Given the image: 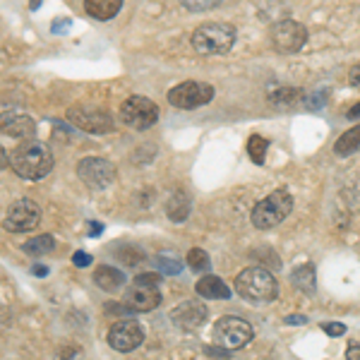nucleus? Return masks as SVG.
Returning a JSON list of instances; mask_svg holds the SVG:
<instances>
[{
    "label": "nucleus",
    "mask_w": 360,
    "mask_h": 360,
    "mask_svg": "<svg viewBox=\"0 0 360 360\" xmlns=\"http://www.w3.org/2000/svg\"><path fill=\"white\" fill-rule=\"evenodd\" d=\"M10 166L20 178L25 180H41L53 171V154L49 144L25 139L20 147L13 149L10 154Z\"/></svg>",
    "instance_id": "obj_1"
},
{
    "label": "nucleus",
    "mask_w": 360,
    "mask_h": 360,
    "mask_svg": "<svg viewBox=\"0 0 360 360\" xmlns=\"http://www.w3.org/2000/svg\"><path fill=\"white\" fill-rule=\"evenodd\" d=\"M236 291L250 303H271L278 295V281L264 266H248L236 276Z\"/></svg>",
    "instance_id": "obj_2"
},
{
    "label": "nucleus",
    "mask_w": 360,
    "mask_h": 360,
    "mask_svg": "<svg viewBox=\"0 0 360 360\" xmlns=\"http://www.w3.org/2000/svg\"><path fill=\"white\" fill-rule=\"evenodd\" d=\"M236 29L226 22H205L193 32V46L202 56H224L233 49Z\"/></svg>",
    "instance_id": "obj_3"
},
{
    "label": "nucleus",
    "mask_w": 360,
    "mask_h": 360,
    "mask_svg": "<svg viewBox=\"0 0 360 360\" xmlns=\"http://www.w3.org/2000/svg\"><path fill=\"white\" fill-rule=\"evenodd\" d=\"M159 274H139L130 286L125 288L123 307L130 312H149L161 303Z\"/></svg>",
    "instance_id": "obj_4"
},
{
    "label": "nucleus",
    "mask_w": 360,
    "mask_h": 360,
    "mask_svg": "<svg viewBox=\"0 0 360 360\" xmlns=\"http://www.w3.org/2000/svg\"><path fill=\"white\" fill-rule=\"evenodd\" d=\"M293 209V197L286 193V190H274L259 200L252 209V224L255 229L259 231H269L274 229L276 224H281L283 219L291 214Z\"/></svg>",
    "instance_id": "obj_5"
},
{
    "label": "nucleus",
    "mask_w": 360,
    "mask_h": 360,
    "mask_svg": "<svg viewBox=\"0 0 360 360\" xmlns=\"http://www.w3.org/2000/svg\"><path fill=\"white\" fill-rule=\"evenodd\" d=\"M212 336L224 351H238V348L248 346L250 341H252V327H250L245 319L229 315V317L217 319V324H214V329H212Z\"/></svg>",
    "instance_id": "obj_6"
},
{
    "label": "nucleus",
    "mask_w": 360,
    "mask_h": 360,
    "mask_svg": "<svg viewBox=\"0 0 360 360\" xmlns=\"http://www.w3.org/2000/svg\"><path fill=\"white\" fill-rule=\"evenodd\" d=\"M120 120L132 130H147L159 120V108L147 96H130L120 106Z\"/></svg>",
    "instance_id": "obj_7"
},
{
    "label": "nucleus",
    "mask_w": 360,
    "mask_h": 360,
    "mask_svg": "<svg viewBox=\"0 0 360 360\" xmlns=\"http://www.w3.org/2000/svg\"><path fill=\"white\" fill-rule=\"evenodd\" d=\"M68 120L72 123L77 130L91 132V135H106L113 132V118L108 115V111L98 106H72L68 108Z\"/></svg>",
    "instance_id": "obj_8"
},
{
    "label": "nucleus",
    "mask_w": 360,
    "mask_h": 360,
    "mask_svg": "<svg viewBox=\"0 0 360 360\" xmlns=\"http://www.w3.org/2000/svg\"><path fill=\"white\" fill-rule=\"evenodd\" d=\"M269 37L276 53H298L307 41V29L300 22L283 20L271 27Z\"/></svg>",
    "instance_id": "obj_9"
},
{
    "label": "nucleus",
    "mask_w": 360,
    "mask_h": 360,
    "mask_svg": "<svg viewBox=\"0 0 360 360\" xmlns=\"http://www.w3.org/2000/svg\"><path fill=\"white\" fill-rule=\"evenodd\" d=\"M39 221H41V209L34 200L29 197H22L10 205L8 214H5V229L10 233H27V231L37 229Z\"/></svg>",
    "instance_id": "obj_10"
},
{
    "label": "nucleus",
    "mask_w": 360,
    "mask_h": 360,
    "mask_svg": "<svg viewBox=\"0 0 360 360\" xmlns=\"http://www.w3.org/2000/svg\"><path fill=\"white\" fill-rule=\"evenodd\" d=\"M77 178L82 180L86 188L103 190L115 180V166L101 156H86L77 164Z\"/></svg>",
    "instance_id": "obj_11"
},
{
    "label": "nucleus",
    "mask_w": 360,
    "mask_h": 360,
    "mask_svg": "<svg viewBox=\"0 0 360 360\" xmlns=\"http://www.w3.org/2000/svg\"><path fill=\"white\" fill-rule=\"evenodd\" d=\"M212 98H214V86L200 82H183L168 91V103L176 108H183V111H193V108L205 106Z\"/></svg>",
    "instance_id": "obj_12"
},
{
    "label": "nucleus",
    "mask_w": 360,
    "mask_h": 360,
    "mask_svg": "<svg viewBox=\"0 0 360 360\" xmlns=\"http://www.w3.org/2000/svg\"><path fill=\"white\" fill-rule=\"evenodd\" d=\"M144 341V329L137 319H118L111 329H108V346L113 351L130 353Z\"/></svg>",
    "instance_id": "obj_13"
},
{
    "label": "nucleus",
    "mask_w": 360,
    "mask_h": 360,
    "mask_svg": "<svg viewBox=\"0 0 360 360\" xmlns=\"http://www.w3.org/2000/svg\"><path fill=\"white\" fill-rule=\"evenodd\" d=\"M207 315L209 312L205 303H200V300H185V303H180L178 307L171 310V322L180 332H195V329H200L207 322Z\"/></svg>",
    "instance_id": "obj_14"
},
{
    "label": "nucleus",
    "mask_w": 360,
    "mask_h": 360,
    "mask_svg": "<svg viewBox=\"0 0 360 360\" xmlns=\"http://www.w3.org/2000/svg\"><path fill=\"white\" fill-rule=\"evenodd\" d=\"M3 135H10L15 139H32L37 135V123L29 115H5L3 118Z\"/></svg>",
    "instance_id": "obj_15"
},
{
    "label": "nucleus",
    "mask_w": 360,
    "mask_h": 360,
    "mask_svg": "<svg viewBox=\"0 0 360 360\" xmlns=\"http://www.w3.org/2000/svg\"><path fill=\"white\" fill-rule=\"evenodd\" d=\"M123 8V0H84V10L89 17H94L98 22L113 20Z\"/></svg>",
    "instance_id": "obj_16"
},
{
    "label": "nucleus",
    "mask_w": 360,
    "mask_h": 360,
    "mask_svg": "<svg viewBox=\"0 0 360 360\" xmlns=\"http://www.w3.org/2000/svg\"><path fill=\"white\" fill-rule=\"evenodd\" d=\"M195 291H197V295H202V298H207V300H219V298L226 300V298H231L229 286H226V283L219 276H202L200 281H197Z\"/></svg>",
    "instance_id": "obj_17"
},
{
    "label": "nucleus",
    "mask_w": 360,
    "mask_h": 360,
    "mask_svg": "<svg viewBox=\"0 0 360 360\" xmlns=\"http://www.w3.org/2000/svg\"><path fill=\"white\" fill-rule=\"evenodd\" d=\"M94 281H96V286L101 288V291L113 293L125 283V274L120 269H115V266L103 264V266H98V269L94 271Z\"/></svg>",
    "instance_id": "obj_18"
},
{
    "label": "nucleus",
    "mask_w": 360,
    "mask_h": 360,
    "mask_svg": "<svg viewBox=\"0 0 360 360\" xmlns=\"http://www.w3.org/2000/svg\"><path fill=\"white\" fill-rule=\"evenodd\" d=\"M360 149V125L346 130L344 135L334 142V154L336 156H351Z\"/></svg>",
    "instance_id": "obj_19"
},
{
    "label": "nucleus",
    "mask_w": 360,
    "mask_h": 360,
    "mask_svg": "<svg viewBox=\"0 0 360 360\" xmlns=\"http://www.w3.org/2000/svg\"><path fill=\"white\" fill-rule=\"evenodd\" d=\"M166 214H168V219L171 221H185L188 219V214H190V200H188V195H183V193H176L171 197V200L166 202Z\"/></svg>",
    "instance_id": "obj_20"
},
{
    "label": "nucleus",
    "mask_w": 360,
    "mask_h": 360,
    "mask_svg": "<svg viewBox=\"0 0 360 360\" xmlns=\"http://www.w3.org/2000/svg\"><path fill=\"white\" fill-rule=\"evenodd\" d=\"M291 281H293L295 288H300V291L315 293V286H317V283H315V266H312L310 262L303 264V266H298V269L293 271Z\"/></svg>",
    "instance_id": "obj_21"
},
{
    "label": "nucleus",
    "mask_w": 360,
    "mask_h": 360,
    "mask_svg": "<svg viewBox=\"0 0 360 360\" xmlns=\"http://www.w3.org/2000/svg\"><path fill=\"white\" fill-rule=\"evenodd\" d=\"M56 248V240H53V236H37V238H32V240L27 243L25 248V252L29 255V257H41V255H49L51 250Z\"/></svg>",
    "instance_id": "obj_22"
},
{
    "label": "nucleus",
    "mask_w": 360,
    "mask_h": 360,
    "mask_svg": "<svg viewBox=\"0 0 360 360\" xmlns=\"http://www.w3.org/2000/svg\"><path fill=\"white\" fill-rule=\"evenodd\" d=\"M266 149H269V139H266V137H262V135H252V137H250V142H248V154H250V159H252L257 166H262V164H264Z\"/></svg>",
    "instance_id": "obj_23"
},
{
    "label": "nucleus",
    "mask_w": 360,
    "mask_h": 360,
    "mask_svg": "<svg viewBox=\"0 0 360 360\" xmlns=\"http://www.w3.org/2000/svg\"><path fill=\"white\" fill-rule=\"evenodd\" d=\"M298 98H300V91L293 89V86H281V89L269 91V101L276 103V106H293Z\"/></svg>",
    "instance_id": "obj_24"
},
{
    "label": "nucleus",
    "mask_w": 360,
    "mask_h": 360,
    "mask_svg": "<svg viewBox=\"0 0 360 360\" xmlns=\"http://www.w3.org/2000/svg\"><path fill=\"white\" fill-rule=\"evenodd\" d=\"M185 262H188L190 269H195V271H207L209 266H212V262H209V255L202 248H193V250H190L188 259H185Z\"/></svg>",
    "instance_id": "obj_25"
},
{
    "label": "nucleus",
    "mask_w": 360,
    "mask_h": 360,
    "mask_svg": "<svg viewBox=\"0 0 360 360\" xmlns=\"http://www.w3.org/2000/svg\"><path fill=\"white\" fill-rule=\"evenodd\" d=\"M183 3L185 10H190V13H205V10H212L217 8V5H221L224 0H180Z\"/></svg>",
    "instance_id": "obj_26"
},
{
    "label": "nucleus",
    "mask_w": 360,
    "mask_h": 360,
    "mask_svg": "<svg viewBox=\"0 0 360 360\" xmlns=\"http://www.w3.org/2000/svg\"><path fill=\"white\" fill-rule=\"evenodd\" d=\"M156 266H159L164 274H178V271L183 269V262H178V259H173V257H164V255H159V257H156Z\"/></svg>",
    "instance_id": "obj_27"
},
{
    "label": "nucleus",
    "mask_w": 360,
    "mask_h": 360,
    "mask_svg": "<svg viewBox=\"0 0 360 360\" xmlns=\"http://www.w3.org/2000/svg\"><path fill=\"white\" fill-rule=\"evenodd\" d=\"M72 262H75V266H79V269H84V266H89L91 264V255H86V252H75L72 255Z\"/></svg>",
    "instance_id": "obj_28"
},
{
    "label": "nucleus",
    "mask_w": 360,
    "mask_h": 360,
    "mask_svg": "<svg viewBox=\"0 0 360 360\" xmlns=\"http://www.w3.org/2000/svg\"><path fill=\"white\" fill-rule=\"evenodd\" d=\"M324 332L329 336H341V334H346V327L344 324H324Z\"/></svg>",
    "instance_id": "obj_29"
},
{
    "label": "nucleus",
    "mask_w": 360,
    "mask_h": 360,
    "mask_svg": "<svg viewBox=\"0 0 360 360\" xmlns=\"http://www.w3.org/2000/svg\"><path fill=\"white\" fill-rule=\"evenodd\" d=\"M348 82H351V86L360 89V63H358V65H353L351 75H348Z\"/></svg>",
    "instance_id": "obj_30"
},
{
    "label": "nucleus",
    "mask_w": 360,
    "mask_h": 360,
    "mask_svg": "<svg viewBox=\"0 0 360 360\" xmlns=\"http://www.w3.org/2000/svg\"><path fill=\"white\" fill-rule=\"evenodd\" d=\"M305 322H307L305 315H291V317H286V324H305Z\"/></svg>",
    "instance_id": "obj_31"
},
{
    "label": "nucleus",
    "mask_w": 360,
    "mask_h": 360,
    "mask_svg": "<svg viewBox=\"0 0 360 360\" xmlns=\"http://www.w3.org/2000/svg\"><path fill=\"white\" fill-rule=\"evenodd\" d=\"M346 358H351V360H360V346H348V351H346Z\"/></svg>",
    "instance_id": "obj_32"
},
{
    "label": "nucleus",
    "mask_w": 360,
    "mask_h": 360,
    "mask_svg": "<svg viewBox=\"0 0 360 360\" xmlns=\"http://www.w3.org/2000/svg\"><path fill=\"white\" fill-rule=\"evenodd\" d=\"M101 233V226H98V221H89V236H98Z\"/></svg>",
    "instance_id": "obj_33"
},
{
    "label": "nucleus",
    "mask_w": 360,
    "mask_h": 360,
    "mask_svg": "<svg viewBox=\"0 0 360 360\" xmlns=\"http://www.w3.org/2000/svg\"><path fill=\"white\" fill-rule=\"evenodd\" d=\"M348 118H351V120L360 118V103H356V106H353L351 111H348Z\"/></svg>",
    "instance_id": "obj_34"
},
{
    "label": "nucleus",
    "mask_w": 360,
    "mask_h": 360,
    "mask_svg": "<svg viewBox=\"0 0 360 360\" xmlns=\"http://www.w3.org/2000/svg\"><path fill=\"white\" fill-rule=\"evenodd\" d=\"M34 274H37V276H46V274H49V269L41 266V264H37V266H34Z\"/></svg>",
    "instance_id": "obj_35"
},
{
    "label": "nucleus",
    "mask_w": 360,
    "mask_h": 360,
    "mask_svg": "<svg viewBox=\"0 0 360 360\" xmlns=\"http://www.w3.org/2000/svg\"><path fill=\"white\" fill-rule=\"evenodd\" d=\"M39 3H41V0H32V10H37V8H39Z\"/></svg>",
    "instance_id": "obj_36"
}]
</instances>
